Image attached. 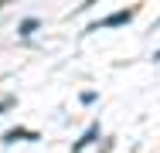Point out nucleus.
Segmentation results:
<instances>
[{"instance_id":"1","label":"nucleus","mask_w":160,"mask_h":153,"mask_svg":"<svg viewBox=\"0 0 160 153\" xmlns=\"http://www.w3.org/2000/svg\"><path fill=\"white\" fill-rule=\"evenodd\" d=\"M136 17V7H123V10H112L109 17H102L96 24H89V31H109V27H126L129 21Z\"/></svg>"},{"instance_id":"2","label":"nucleus","mask_w":160,"mask_h":153,"mask_svg":"<svg viewBox=\"0 0 160 153\" xmlns=\"http://www.w3.org/2000/svg\"><path fill=\"white\" fill-rule=\"evenodd\" d=\"M0 140H3L7 146H14V143H38L41 133H38V129H24V126H14V129H7Z\"/></svg>"},{"instance_id":"3","label":"nucleus","mask_w":160,"mask_h":153,"mask_svg":"<svg viewBox=\"0 0 160 153\" xmlns=\"http://www.w3.org/2000/svg\"><path fill=\"white\" fill-rule=\"evenodd\" d=\"M99 136H102V126H99V122H92V126H89V129H85V133H82L75 143H72V153H82L85 146H92Z\"/></svg>"},{"instance_id":"4","label":"nucleus","mask_w":160,"mask_h":153,"mask_svg":"<svg viewBox=\"0 0 160 153\" xmlns=\"http://www.w3.org/2000/svg\"><path fill=\"white\" fill-rule=\"evenodd\" d=\"M38 27H41V21H38V17H24V21L17 24V34H21V37H31Z\"/></svg>"},{"instance_id":"5","label":"nucleus","mask_w":160,"mask_h":153,"mask_svg":"<svg viewBox=\"0 0 160 153\" xmlns=\"http://www.w3.org/2000/svg\"><path fill=\"white\" fill-rule=\"evenodd\" d=\"M78 102H82V106H96V102H99V92H82Z\"/></svg>"},{"instance_id":"6","label":"nucleus","mask_w":160,"mask_h":153,"mask_svg":"<svg viewBox=\"0 0 160 153\" xmlns=\"http://www.w3.org/2000/svg\"><path fill=\"white\" fill-rule=\"evenodd\" d=\"M10 106H14V95H3V99H0V116H3Z\"/></svg>"},{"instance_id":"7","label":"nucleus","mask_w":160,"mask_h":153,"mask_svg":"<svg viewBox=\"0 0 160 153\" xmlns=\"http://www.w3.org/2000/svg\"><path fill=\"white\" fill-rule=\"evenodd\" d=\"M3 3H14V0H0V7H3Z\"/></svg>"},{"instance_id":"8","label":"nucleus","mask_w":160,"mask_h":153,"mask_svg":"<svg viewBox=\"0 0 160 153\" xmlns=\"http://www.w3.org/2000/svg\"><path fill=\"white\" fill-rule=\"evenodd\" d=\"M153 58H157V61H160V51H157V55H153Z\"/></svg>"}]
</instances>
